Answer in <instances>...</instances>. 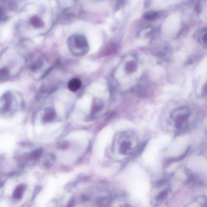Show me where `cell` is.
<instances>
[{
    "mask_svg": "<svg viewBox=\"0 0 207 207\" xmlns=\"http://www.w3.org/2000/svg\"><path fill=\"white\" fill-rule=\"evenodd\" d=\"M132 144L130 142L124 141L121 146L120 153L123 155H126L132 148Z\"/></svg>",
    "mask_w": 207,
    "mask_h": 207,
    "instance_id": "8992f818",
    "label": "cell"
},
{
    "mask_svg": "<svg viewBox=\"0 0 207 207\" xmlns=\"http://www.w3.org/2000/svg\"><path fill=\"white\" fill-rule=\"evenodd\" d=\"M55 113L53 110L48 109L45 112L43 117V120L45 122H48L52 120L55 117Z\"/></svg>",
    "mask_w": 207,
    "mask_h": 207,
    "instance_id": "ba28073f",
    "label": "cell"
},
{
    "mask_svg": "<svg viewBox=\"0 0 207 207\" xmlns=\"http://www.w3.org/2000/svg\"><path fill=\"white\" fill-rule=\"evenodd\" d=\"M81 84V81L79 79L74 78L69 81L68 85V88L70 91L75 92L80 88Z\"/></svg>",
    "mask_w": 207,
    "mask_h": 207,
    "instance_id": "3957f363",
    "label": "cell"
},
{
    "mask_svg": "<svg viewBox=\"0 0 207 207\" xmlns=\"http://www.w3.org/2000/svg\"><path fill=\"white\" fill-rule=\"evenodd\" d=\"M158 16V13L156 12H151L145 13L143 15V17L145 19L150 20L157 18Z\"/></svg>",
    "mask_w": 207,
    "mask_h": 207,
    "instance_id": "8fae6325",
    "label": "cell"
},
{
    "mask_svg": "<svg viewBox=\"0 0 207 207\" xmlns=\"http://www.w3.org/2000/svg\"><path fill=\"white\" fill-rule=\"evenodd\" d=\"M3 11L2 8L0 7V20L3 18Z\"/></svg>",
    "mask_w": 207,
    "mask_h": 207,
    "instance_id": "ac0fdd59",
    "label": "cell"
},
{
    "mask_svg": "<svg viewBox=\"0 0 207 207\" xmlns=\"http://www.w3.org/2000/svg\"><path fill=\"white\" fill-rule=\"evenodd\" d=\"M30 22L31 25L35 28H41L44 26V23L42 20L37 16L32 17L30 20Z\"/></svg>",
    "mask_w": 207,
    "mask_h": 207,
    "instance_id": "277c9868",
    "label": "cell"
},
{
    "mask_svg": "<svg viewBox=\"0 0 207 207\" xmlns=\"http://www.w3.org/2000/svg\"><path fill=\"white\" fill-rule=\"evenodd\" d=\"M168 191L166 190H164L162 192H161L157 197V200L158 201H161V200H164L168 196Z\"/></svg>",
    "mask_w": 207,
    "mask_h": 207,
    "instance_id": "5bb4252c",
    "label": "cell"
},
{
    "mask_svg": "<svg viewBox=\"0 0 207 207\" xmlns=\"http://www.w3.org/2000/svg\"><path fill=\"white\" fill-rule=\"evenodd\" d=\"M75 200L73 198H72L69 201L66 207H74L75 206Z\"/></svg>",
    "mask_w": 207,
    "mask_h": 207,
    "instance_id": "e0dca14e",
    "label": "cell"
},
{
    "mask_svg": "<svg viewBox=\"0 0 207 207\" xmlns=\"http://www.w3.org/2000/svg\"><path fill=\"white\" fill-rule=\"evenodd\" d=\"M4 97L5 102L3 107V109L5 112H7L9 110L12 104V96L9 93H7L5 95Z\"/></svg>",
    "mask_w": 207,
    "mask_h": 207,
    "instance_id": "52a82bcc",
    "label": "cell"
},
{
    "mask_svg": "<svg viewBox=\"0 0 207 207\" xmlns=\"http://www.w3.org/2000/svg\"><path fill=\"white\" fill-rule=\"evenodd\" d=\"M9 74V71L7 68H3L0 69V80L6 79Z\"/></svg>",
    "mask_w": 207,
    "mask_h": 207,
    "instance_id": "7c38bea8",
    "label": "cell"
},
{
    "mask_svg": "<svg viewBox=\"0 0 207 207\" xmlns=\"http://www.w3.org/2000/svg\"><path fill=\"white\" fill-rule=\"evenodd\" d=\"M41 65L42 63L41 62H37V63L34 64L31 67V69L32 71H36V70H38V69H39V68H40Z\"/></svg>",
    "mask_w": 207,
    "mask_h": 207,
    "instance_id": "2e32d148",
    "label": "cell"
},
{
    "mask_svg": "<svg viewBox=\"0 0 207 207\" xmlns=\"http://www.w3.org/2000/svg\"><path fill=\"white\" fill-rule=\"evenodd\" d=\"M122 207H132L131 206L129 205L126 204V205H125V206H123Z\"/></svg>",
    "mask_w": 207,
    "mask_h": 207,
    "instance_id": "ffe728a7",
    "label": "cell"
},
{
    "mask_svg": "<svg viewBox=\"0 0 207 207\" xmlns=\"http://www.w3.org/2000/svg\"><path fill=\"white\" fill-rule=\"evenodd\" d=\"M42 154V152L41 150H35L31 153L30 157L34 159H37L41 156Z\"/></svg>",
    "mask_w": 207,
    "mask_h": 207,
    "instance_id": "4fadbf2b",
    "label": "cell"
},
{
    "mask_svg": "<svg viewBox=\"0 0 207 207\" xmlns=\"http://www.w3.org/2000/svg\"><path fill=\"white\" fill-rule=\"evenodd\" d=\"M190 150V148H187V149L186 150L185 152L182 154V155L178 156V157H175V158H172L168 160V161L166 162V164L167 165H169V164H171L172 163L174 162L182 160L185 157L187 156V155L189 153V151Z\"/></svg>",
    "mask_w": 207,
    "mask_h": 207,
    "instance_id": "30bf717a",
    "label": "cell"
},
{
    "mask_svg": "<svg viewBox=\"0 0 207 207\" xmlns=\"http://www.w3.org/2000/svg\"><path fill=\"white\" fill-rule=\"evenodd\" d=\"M67 43L69 51L75 56H84L89 51L88 43L83 35L79 34L72 35L69 37Z\"/></svg>",
    "mask_w": 207,
    "mask_h": 207,
    "instance_id": "6da1fadb",
    "label": "cell"
},
{
    "mask_svg": "<svg viewBox=\"0 0 207 207\" xmlns=\"http://www.w3.org/2000/svg\"><path fill=\"white\" fill-rule=\"evenodd\" d=\"M26 189L24 185H20L17 186L13 193V197L17 199H21L22 197L23 194Z\"/></svg>",
    "mask_w": 207,
    "mask_h": 207,
    "instance_id": "5b68a950",
    "label": "cell"
},
{
    "mask_svg": "<svg viewBox=\"0 0 207 207\" xmlns=\"http://www.w3.org/2000/svg\"><path fill=\"white\" fill-rule=\"evenodd\" d=\"M202 39L203 41L206 44L207 42V34L206 33L203 35L202 37Z\"/></svg>",
    "mask_w": 207,
    "mask_h": 207,
    "instance_id": "d6986e66",
    "label": "cell"
},
{
    "mask_svg": "<svg viewBox=\"0 0 207 207\" xmlns=\"http://www.w3.org/2000/svg\"><path fill=\"white\" fill-rule=\"evenodd\" d=\"M106 197H104V198H100L98 201V206L100 207H104L107 204Z\"/></svg>",
    "mask_w": 207,
    "mask_h": 207,
    "instance_id": "9a60e30c",
    "label": "cell"
},
{
    "mask_svg": "<svg viewBox=\"0 0 207 207\" xmlns=\"http://www.w3.org/2000/svg\"><path fill=\"white\" fill-rule=\"evenodd\" d=\"M146 144H147V142H146V141L141 143L140 145H139L138 146L135 151L133 153L132 157L133 156L134 157H136V156L140 155L142 153V152L144 150Z\"/></svg>",
    "mask_w": 207,
    "mask_h": 207,
    "instance_id": "9c48e42d",
    "label": "cell"
},
{
    "mask_svg": "<svg viewBox=\"0 0 207 207\" xmlns=\"http://www.w3.org/2000/svg\"><path fill=\"white\" fill-rule=\"evenodd\" d=\"M176 115L174 118L175 126L178 130L185 129L187 125L188 118L190 116V111L187 108H180L175 112Z\"/></svg>",
    "mask_w": 207,
    "mask_h": 207,
    "instance_id": "7a4b0ae2",
    "label": "cell"
}]
</instances>
